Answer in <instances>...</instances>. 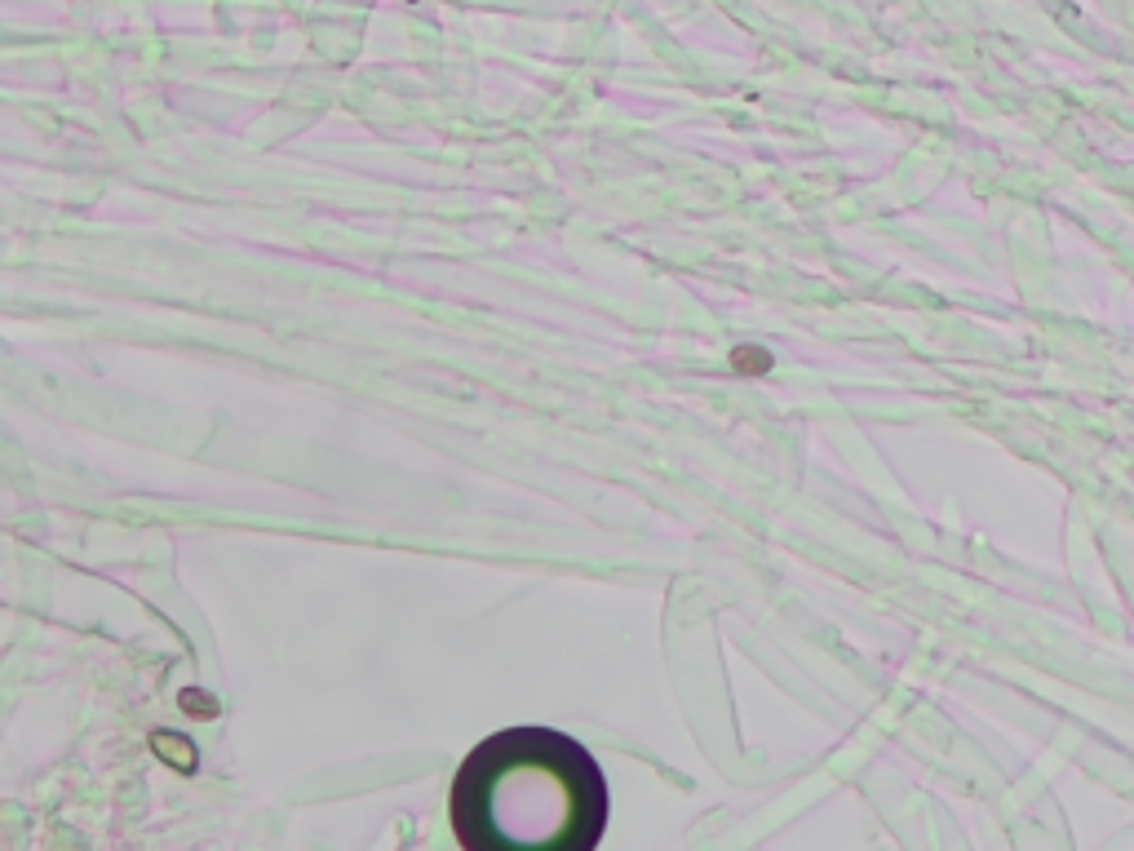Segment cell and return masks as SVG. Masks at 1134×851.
<instances>
[{
  "label": "cell",
  "mask_w": 1134,
  "mask_h": 851,
  "mask_svg": "<svg viewBox=\"0 0 1134 851\" xmlns=\"http://www.w3.org/2000/svg\"><path fill=\"white\" fill-rule=\"evenodd\" d=\"M607 825L594 754L550 727H505L452 781V829L470 851H590Z\"/></svg>",
  "instance_id": "6da1fadb"
}]
</instances>
